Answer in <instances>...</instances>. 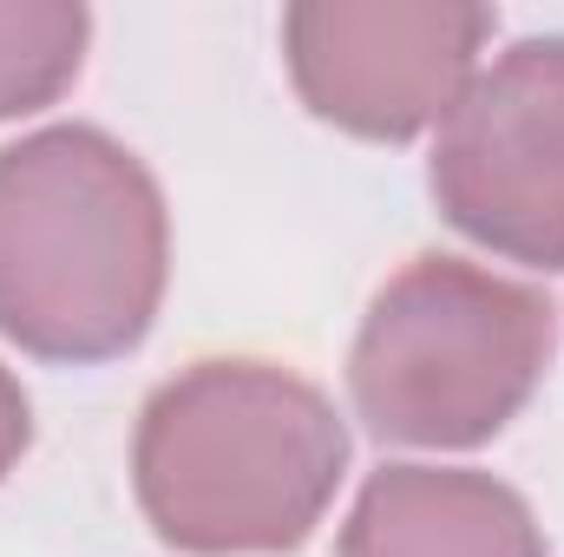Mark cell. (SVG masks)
<instances>
[{
  "label": "cell",
  "instance_id": "5b68a950",
  "mask_svg": "<svg viewBox=\"0 0 564 557\" xmlns=\"http://www.w3.org/2000/svg\"><path fill=\"white\" fill-rule=\"evenodd\" d=\"M492 26V7L459 0H302L282 13V59L315 119L401 144L446 125Z\"/></svg>",
  "mask_w": 564,
  "mask_h": 557
},
{
  "label": "cell",
  "instance_id": "ba28073f",
  "mask_svg": "<svg viewBox=\"0 0 564 557\" xmlns=\"http://www.w3.org/2000/svg\"><path fill=\"white\" fill-rule=\"evenodd\" d=\"M26 439H33V407H26L20 381L0 368V479L13 472V459L26 452Z\"/></svg>",
  "mask_w": 564,
  "mask_h": 557
},
{
  "label": "cell",
  "instance_id": "277c9868",
  "mask_svg": "<svg viewBox=\"0 0 564 557\" xmlns=\"http://www.w3.org/2000/svg\"><path fill=\"white\" fill-rule=\"evenodd\" d=\"M426 184L473 243L564 270V33L506 46L446 112Z\"/></svg>",
  "mask_w": 564,
  "mask_h": 557
},
{
  "label": "cell",
  "instance_id": "8992f818",
  "mask_svg": "<svg viewBox=\"0 0 564 557\" xmlns=\"http://www.w3.org/2000/svg\"><path fill=\"white\" fill-rule=\"evenodd\" d=\"M341 557H545V538L492 472L381 466L341 525Z\"/></svg>",
  "mask_w": 564,
  "mask_h": 557
},
{
  "label": "cell",
  "instance_id": "3957f363",
  "mask_svg": "<svg viewBox=\"0 0 564 557\" xmlns=\"http://www.w3.org/2000/svg\"><path fill=\"white\" fill-rule=\"evenodd\" d=\"M552 368V302L459 256H414L361 315L355 414L388 446H479Z\"/></svg>",
  "mask_w": 564,
  "mask_h": 557
},
{
  "label": "cell",
  "instance_id": "7a4b0ae2",
  "mask_svg": "<svg viewBox=\"0 0 564 557\" xmlns=\"http://www.w3.org/2000/svg\"><path fill=\"white\" fill-rule=\"evenodd\" d=\"M171 276L164 190L99 125L0 144V335L40 361L139 348Z\"/></svg>",
  "mask_w": 564,
  "mask_h": 557
},
{
  "label": "cell",
  "instance_id": "52a82bcc",
  "mask_svg": "<svg viewBox=\"0 0 564 557\" xmlns=\"http://www.w3.org/2000/svg\"><path fill=\"white\" fill-rule=\"evenodd\" d=\"M86 7L73 0H0V119L53 106L86 59Z\"/></svg>",
  "mask_w": 564,
  "mask_h": 557
},
{
  "label": "cell",
  "instance_id": "6da1fadb",
  "mask_svg": "<svg viewBox=\"0 0 564 557\" xmlns=\"http://www.w3.org/2000/svg\"><path fill=\"white\" fill-rule=\"evenodd\" d=\"M348 466L328 394L282 361L217 354L171 374L139 414L132 485L164 545L191 557L295 551Z\"/></svg>",
  "mask_w": 564,
  "mask_h": 557
}]
</instances>
